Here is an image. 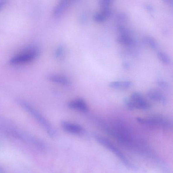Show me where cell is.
<instances>
[{
  "label": "cell",
  "mask_w": 173,
  "mask_h": 173,
  "mask_svg": "<svg viewBox=\"0 0 173 173\" xmlns=\"http://www.w3.org/2000/svg\"><path fill=\"white\" fill-rule=\"evenodd\" d=\"M124 103L129 110H148L151 107V104L141 93H132L129 98H125Z\"/></svg>",
  "instance_id": "1"
},
{
  "label": "cell",
  "mask_w": 173,
  "mask_h": 173,
  "mask_svg": "<svg viewBox=\"0 0 173 173\" xmlns=\"http://www.w3.org/2000/svg\"><path fill=\"white\" fill-rule=\"evenodd\" d=\"M39 53V50L37 47H29L14 56L11 60V63L15 65L27 63L37 58Z\"/></svg>",
  "instance_id": "2"
},
{
  "label": "cell",
  "mask_w": 173,
  "mask_h": 173,
  "mask_svg": "<svg viewBox=\"0 0 173 173\" xmlns=\"http://www.w3.org/2000/svg\"><path fill=\"white\" fill-rule=\"evenodd\" d=\"M136 120L140 124L149 126L165 128H170L172 127V124L171 121L162 116H153L146 118L137 117Z\"/></svg>",
  "instance_id": "3"
},
{
  "label": "cell",
  "mask_w": 173,
  "mask_h": 173,
  "mask_svg": "<svg viewBox=\"0 0 173 173\" xmlns=\"http://www.w3.org/2000/svg\"><path fill=\"white\" fill-rule=\"evenodd\" d=\"M23 105L28 111L42 125L49 135L51 137H55L56 134L55 129L44 116L27 104L23 103Z\"/></svg>",
  "instance_id": "4"
},
{
  "label": "cell",
  "mask_w": 173,
  "mask_h": 173,
  "mask_svg": "<svg viewBox=\"0 0 173 173\" xmlns=\"http://www.w3.org/2000/svg\"><path fill=\"white\" fill-rule=\"evenodd\" d=\"M94 137L97 142L105 148L109 149L110 151H111L112 152L117 155L125 166L129 167H134L133 165L130 163L124 154L109 141L101 136L96 134L94 135Z\"/></svg>",
  "instance_id": "5"
},
{
  "label": "cell",
  "mask_w": 173,
  "mask_h": 173,
  "mask_svg": "<svg viewBox=\"0 0 173 173\" xmlns=\"http://www.w3.org/2000/svg\"><path fill=\"white\" fill-rule=\"evenodd\" d=\"M77 0H60L53 11L54 16L57 18L63 15L71 5Z\"/></svg>",
  "instance_id": "6"
},
{
  "label": "cell",
  "mask_w": 173,
  "mask_h": 173,
  "mask_svg": "<svg viewBox=\"0 0 173 173\" xmlns=\"http://www.w3.org/2000/svg\"><path fill=\"white\" fill-rule=\"evenodd\" d=\"M68 106L71 109L82 112H87L89 107L87 103L83 99L79 98L71 101L68 103Z\"/></svg>",
  "instance_id": "7"
},
{
  "label": "cell",
  "mask_w": 173,
  "mask_h": 173,
  "mask_svg": "<svg viewBox=\"0 0 173 173\" xmlns=\"http://www.w3.org/2000/svg\"><path fill=\"white\" fill-rule=\"evenodd\" d=\"M147 96L151 100L157 102H160L164 105L166 103L165 97L161 92L156 89H151L147 92Z\"/></svg>",
  "instance_id": "8"
},
{
  "label": "cell",
  "mask_w": 173,
  "mask_h": 173,
  "mask_svg": "<svg viewBox=\"0 0 173 173\" xmlns=\"http://www.w3.org/2000/svg\"><path fill=\"white\" fill-rule=\"evenodd\" d=\"M61 126L63 129L67 132L75 134H81L83 130L81 125L66 121H63Z\"/></svg>",
  "instance_id": "9"
},
{
  "label": "cell",
  "mask_w": 173,
  "mask_h": 173,
  "mask_svg": "<svg viewBox=\"0 0 173 173\" xmlns=\"http://www.w3.org/2000/svg\"><path fill=\"white\" fill-rule=\"evenodd\" d=\"M47 79L51 82L63 85H69L70 83V81L68 78L63 76L59 75H50L47 77Z\"/></svg>",
  "instance_id": "10"
},
{
  "label": "cell",
  "mask_w": 173,
  "mask_h": 173,
  "mask_svg": "<svg viewBox=\"0 0 173 173\" xmlns=\"http://www.w3.org/2000/svg\"><path fill=\"white\" fill-rule=\"evenodd\" d=\"M132 84L130 81H114L110 82L109 86L114 89L125 90L131 87Z\"/></svg>",
  "instance_id": "11"
},
{
  "label": "cell",
  "mask_w": 173,
  "mask_h": 173,
  "mask_svg": "<svg viewBox=\"0 0 173 173\" xmlns=\"http://www.w3.org/2000/svg\"><path fill=\"white\" fill-rule=\"evenodd\" d=\"M116 41L120 44L127 46H132L136 43V41L131 36L121 34L117 38Z\"/></svg>",
  "instance_id": "12"
},
{
  "label": "cell",
  "mask_w": 173,
  "mask_h": 173,
  "mask_svg": "<svg viewBox=\"0 0 173 173\" xmlns=\"http://www.w3.org/2000/svg\"><path fill=\"white\" fill-rule=\"evenodd\" d=\"M142 42L144 44L148 45L153 50H156L158 47V44L156 40L152 37H146L143 38Z\"/></svg>",
  "instance_id": "13"
},
{
  "label": "cell",
  "mask_w": 173,
  "mask_h": 173,
  "mask_svg": "<svg viewBox=\"0 0 173 173\" xmlns=\"http://www.w3.org/2000/svg\"><path fill=\"white\" fill-rule=\"evenodd\" d=\"M157 56L159 59L163 63L168 64L170 62V58L167 54L163 52L159 51L157 53Z\"/></svg>",
  "instance_id": "14"
},
{
  "label": "cell",
  "mask_w": 173,
  "mask_h": 173,
  "mask_svg": "<svg viewBox=\"0 0 173 173\" xmlns=\"http://www.w3.org/2000/svg\"><path fill=\"white\" fill-rule=\"evenodd\" d=\"M118 30L119 32H120L121 35L131 36V31L126 27L122 26H120L118 27Z\"/></svg>",
  "instance_id": "15"
},
{
  "label": "cell",
  "mask_w": 173,
  "mask_h": 173,
  "mask_svg": "<svg viewBox=\"0 0 173 173\" xmlns=\"http://www.w3.org/2000/svg\"><path fill=\"white\" fill-rule=\"evenodd\" d=\"M94 20L97 23H102L106 18L101 12L97 13L94 16Z\"/></svg>",
  "instance_id": "16"
},
{
  "label": "cell",
  "mask_w": 173,
  "mask_h": 173,
  "mask_svg": "<svg viewBox=\"0 0 173 173\" xmlns=\"http://www.w3.org/2000/svg\"><path fill=\"white\" fill-rule=\"evenodd\" d=\"M112 0H99V5L101 8H109V6L112 3Z\"/></svg>",
  "instance_id": "17"
},
{
  "label": "cell",
  "mask_w": 173,
  "mask_h": 173,
  "mask_svg": "<svg viewBox=\"0 0 173 173\" xmlns=\"http://www.w3.org/2000/svg\"><path fill=\"white\" fill-rule=\"evenodd\" d=\"M101 12L106 19L111 16L112 14V11L109 8H103Z\"/></svg>",
  "instance_id": "18"
},
{
  "label": "cell",
  "mask_w": 173,
  "mask_h": 173,
  "mask_svg": "<svg viewBox=\"0 0 173 173\" xmlns=\"http://www.w3.org/2000/svg\"><path fill=\"white\" fill-rule=\"evenodd\" d=\"M116 19L120 22H125L127 21L128 17L126 14L120 13L117 15Z\"/></svg>",
  "instance_id": "19"
},
{
  "label": "cell",
  "mask_w": 173,
  "mask_h": 173,
  "mask_svg": "<svg viewBox=\"0 0 173 173\" xmlns=\"http://www.w3.org/2000/svg\"><path fill=\"white\" fill-rule=\"evenodd\" d=\"M157 84L160 87L164 89H167L169 86L167 82L163 80H158L157 81Z\"/></svg>",
  "instance_id": "20"
},
{
  "label": "cell",
  "mask_w": 173,
  "mask_h": 173,
  "mask_svg": "<svg viewBox=\"0 0 173 173\" xmlns=\"http://www.w3.org/2000/svg\"><path fill=\"white\" fill-rule=\"evenodd\" d=\"M62 51L63 47L62 46H60L58 49L57 51H56L55 54L56 58L59 57L60 55H61V54L62 53Z\"/></svg>",
  "instance_id": "21"
},
{
  "label": "cell",
  "mask_w": 173,
  "mask_h": 173,
  "mask_svg": "<svg viewBox=\"0 0 173 173\" xmlns=\"http://www.w3.org/2000/svg\"><path fill=\"white\" fill-rule=\"evenodd\" d=\"M8 2V0H0V11L3 10Z\"/></svg>",
  "instance_id": "22"
},
{
  "label": "cell",
  "mask_w": 173,
  "mask_h": 173,
  "mask_svg": "<svg viewBox=\"0 0 173 173\" xmlns=\"http://www.w3.org/2000/svg\"><path fill=\"white\" fill-rule=\"evenodd\" d=\"M122 65L123 68H124L125 69H126V70L129 69L130 68V65L129 63L127 62H124L123 63Z\"/></svg>",
  "instance_id": "23"
},
{
  "label": "cell",
  "mask_w": 173,
  "mask_h": 173,
  "mask_svg": "<svg viewBox=\"0 0 173 173\" xmlns=\"http://www.w3.org/2000/svg\"><path fill=\"white\" fill-rule=\"evenodd\" d=\"M164 3L170 6H172L173 4V0H163Z\"/></svg>",
  "instance_id": "24"
}]
</instances>
